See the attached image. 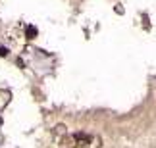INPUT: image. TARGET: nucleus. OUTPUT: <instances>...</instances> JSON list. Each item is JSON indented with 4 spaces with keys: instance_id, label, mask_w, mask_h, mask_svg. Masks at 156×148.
Returning a JSON list of instances; mask_svg holds the SVG:
<instances>
[{
    "instance_id": "nucleus-1",
    "label": "nucleus",
    "mask_w": 156,
    "mask_h": 148,
    "mask_svg": "<svg viewBox=\"0 0 156 148\" xmlns=\"http://www.w3.org/2000/svg\"><path fill=\"white\" fill-rule=\"evenodd\" d=\"M27 33H29L27 37H29V39H33V37H35V35H37V29L33 27V25H29V27H27Z\"/></svg>"
},
{
    "instance_id": "nucleus-2",
    "label": "nucleus",
    "mask_w": 156,
    "mask_h": 148,
    "mask_svg": "<svg viewBox=\"0 0 156 148\" xmlns=\"http://www.w3.org/2000/svg\"><path fill=\"white\" fill-rule=\"evenodd\" d=\"M6 54H8V50L4 46H0V56H6Z\"/></svg>"
}]
</instances>
